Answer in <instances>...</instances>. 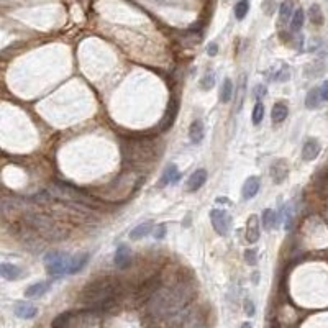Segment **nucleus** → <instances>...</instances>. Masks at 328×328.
<instances>
[{
	"label": "nucleus",
	"mask_w": 328,
	"mask_h": 328,
	"mask_svg": "<svg viewBox=\"0 0 328 328\" xmlns=\"http://www.w3.org/2000/svg\"><path fill=\"white\" fill-rule=\"evenodd\" d=\"M215 85V73L213 71H207L204 77L200 79V89L202 91H210Z\"/></svg>",
	"instance_id": "obj_34"
},
{
	"label": "nucleus",
	"mask_w": 328,
	"mask_h": 328,
	"mask_svg": "<svg viewBox=\"0 0 328 328\" xmlns=\"http://www.w3.org/2000/svg\"><path fill=\"white\" fill-rule=\"evenodd\" d=\"M161 287V276L159 274H154L150 279H146L145 282H141L140 286L135 289L133 292V300L136 305L140 304H146L148 300H150L153 295H154V292L158 290Z\"/></svg>",
	"instance_id": "obj_7"
},
{
	"label": "nucleus",
	"mask_w": 328,
	"mask_h": 328,
	"mask_svg": "<svg viewBox=\"0 0 328 328\" xmlns=\"http://www.w3.org/2000/svg\"><path fill=\"white\" fill-rule=\"evenodd\" d=\"M73 317H74V313H73V312H64V313H61V315H58V317L55 318V320H53L51 325L55 327V328L71 325V323H73Z\"/></svg>",
	"instance_id": "obj_31"
},
{
	"label": "nucleus",
	"mask_w": 328,
	"mask_h": 328,
	"mask_svg": "<svg viewBox=\"0 0 328 328\" xmlns=\"http://www.w3.org/2000/svg\"><path fill=\"white\" fill-rule=\"evenodd\" d=\"M204 136H205L204 122H202L200 118H195L194 122L191 123V127H189V140L194 143V145H199V143L204 140Z\"/></svg>",
	"instance_id": "obj_18"
},
{
	"label": "nucleus",
	"mask_w": 328,
	"mask_h": 328,
	"mask_svg": "<svg viewBox=\"0 0 328 328\" xmlns=\"http://www.w3.org/2000/svg\"><path fill=\"white\" fill-rule=\"evenodd\" d=\"M264 118V105L261 100H256L253 115H251V120H253V125H259Z\"/></svg>",
	"instance_id": "obj_33"
},
{
	"label": "nucleus",
	"mask_w": 328,
	"mask_h": 328,
	"mask_svg": "<svg viewBox=\"0 0 328 328\" xmlns=\"http://www.w3.org/2000/svg\"><path fill=\"white\" fill-rule=\"evenodd\" d=\"M266 92H268L266 85L258 84V85H254V89H253V97L256 98V100H261V98L266 97Z\"/></svg>",
	"instance_id": "obj_37"
},
{
	"label": "nucleus",
	"mask_w": 328,
	"mask_h": 328,
	"mask_svg": "<svg viewBox=\"0 0 328 328\" xmlns=\"http://www.w3.org/2000/svg\"><path fill=\"white\" fill-rule=\"evenodd\" d=\"M0 274H2V277H3V279H7V281H17V279H20V277H21L23 271H21L19 266L12 264V263H2V264H0Z\"/></svg>",
	"instance_id": "obj_20"
},
{
	"label": "nucleus",
	"mask_w": 328,
	"mask_h": 328,
	"mask_svg": "<svg viewBox=\"0 0 328 328\" xmlns=\"http://www.w3.org/2000/svg\"><path fill=\"white\" fill-rule=\"evenodd\" d=\"M320 151H322L320 141H318L317 138H309L302 146V158L305 161H313L320 154Z\"/></svg>",
	"instance_id": "obj_13"
},
{
	"label": "nucleus",
	"mask_w": 328,
	"mask_h": 328,
	"mask_svg": "<svg viewBox=\"0 0 328 328\" xmlns=\"http://www.w3.org/2000/svg\"><path fill=\"white\" fill-rule=\"evenodd\" d=\"M163 151L161 141L154 136L145 138H128L122 143L123 164L130 166V169H146L158 159Z\"/></svg>",
	"instance_id": "obj_2"
},
{
	"label": "nucleus",
	"mask_w": 328,
	"mask_h": 328,
	"mask_svg": "<svg viewBox=\"0 0 328 328\" xmlns=\"http://www.w3.org/2000/svg\"><path fill=\"white\" fill-rule=\"evenodd\" d=\"M25 225L31 228L41 240L62 241L67 238V228L43 212H28L25 215Z\"/></svg>",
	"instance_id": "obj_4"
},
{
	"label": "nucleus",
	"mask_w": 328,
	"mask_h": 328,
	"mask_svg": "<svg viewBox=\"0 0 328 328\" xmlns=\"http://www.w3.org/2000/svg\"><path fill=\"white\" fill-rule=\"evenodd\" d=\"M243 258H245V263L246 264H251V266H254V264L258 263V250H256V248H248V250L245 251Z\"/></svg>",
	"instance_id": "obj_35"
},
{
	"label": "nucleus",
	"mask_w": 328,
	"mask_h": 328,
	"mask_svg": "<svg viewBox=\"0 0 328 328\" xmlns=\"http://www.w3.org/2000/svg\"><path fill=\"white\" fill-rule=\"evenodd\" d=\"M294 15V5H292V0H284L281 3L279 8V25L284 26L286 23H289V20Z\"/></svg>",
	"instance_id": "obj_23"
},
{
	"label": "nucleus",
	"mask_w": 328,
	"mask_h": 328,
	"mask_svg": "<svg viewBox=\"0 0 328 328\" xmlns=\"http://www.w3.org/2000/svg\"><path fill=\"white\" fill-rule=\"evenodd\" d=\"M194 295V289L184 281L177 282L173 287L161 286L148 300V312L153 317H173L174 313L186 309Z\"/></svg>",
	"instance_id": "obj_1"
},
{
	"label": "nucleus",
	"mask_w": 328,
	"mask_h": 328,
	"mask_svg": "<svg viewBox=\"0 0 328 328\" xmlns=\"http://www.w3.org/2000/svg\"><path fill=\"white\" fill-rule=\"evenodd\" d=\"M233 94H235V91H233V82L230 77H227L225 80H223L222 87H220V100H222L223 103H228L232 100Z\"/></svg>",
	"instance_id": "obj_29"
},
{
	"label": "nucleus",
	"mask_w": 328,
	"mask_h": 328,
	"mask_svg": "<svg viewBox=\"0 0 328 328\" xmlns=\"http://www.w3.org/2000/svg\"><path fill=\"white\" fill-rule=\"evenodd\" d=\"M71 258L73 256L62 253V251H49L44 256V266L49 276H64L69 274V266H71Z\"/></svg>",
	"instance_id": "obj_5"
},
{
	"label": "nucleus",
	"mask_w": 328,
	"mask_h": 328,
	"mask_svg": "<svg viewBox=\"0 0 328 328\" xmlns=\"http://www.w3.org/2000/svg\"><path fill=\"white\" fill-rule=\"evenodd\" d=\"M205 182H207V169H197L187 179V191L197 192L199 189L204 187Z\"/></svg>",
	"instance_id": "obj_14"
},
{
	"label": "nucleus",
	"mask_w": 328,
	"mask_h": 328,
	"mask_svg": "<svg viewBox=\"0 0 328 328\" xmlns=\"http://www.w3.org/2000/svg\"><path fill=\"white\" fill-rule=\"evenodd\" d=\"M245 235H246V241H248L250 245L259 241V236H261V218H259L258 215H250L248 220H246Z\"/></svg>",
	"instance_id": "obj_9"
},
{
	"label": "nucleus",
	"mask_w": 328,
	"mask_h": 328,
	"mask_svg": "<svg viewBox=\"0 0 328 328\" xmlns=\"http://www.w3.org/2000/svg\"><path fill=\"white\" fill-rule=\"evenodd\" d=\"M292 222H294V217H292V209L287 207L286 209V230L289 232L292 228Z\"/></svg>",
	"instance_id": "obj_38"
},
{
	"label": "nucleus",
	"mask_w": 328,
	"mask_h": 328,
	"mask_svg": "<svg viewBox=\"0 0 328 328\" xmlns=\"http://www.w3.org/2000/svg\"><path fill=\"white\" fill-rule=\"evenodd\" d=\"M289 163L286 159H276L269 168V173H271V179L274 184H282L289 176Z\"/></svg>",
	"instance_id": "obj_10"
},
{
	"label": "nucleus",
	"mask_w": 328,
	"mask_h": 328,
	"mask_svg": "<svg viewBox=\"0 0 328 328\" xmlns=\"http://www.w3.org/2000/svg\"><path fill=\"white\" fill-rule=\"evenodd\" d=\"M49 195L56 200L82 202V204H87V195H85L82 191L67 186V184H61V182L51 184V187H49Z\"/></svg>",
	"instance_id": "obj_6"
},
{
	"label": "nucleus",
	"mask_w": 328,
	"mask_h": 328,
	"mask_svg": "<svg viewBox=\"0 0 328 328\" xmlns=\"http://www.w3.org/2000/svg\"><path fill=\"white\" fill-rule=\"evenodd\" d=\"M320 94H322L323 100L328 102V80H325V82L320 85Z\"/></svg>",
	"instance_id": "obj_41"
},
{
	"label": "nucleus",
	"mask_w": 328,
	"mask_h": 328,
	"mask_svg": "<svg viewBox=\"0 0 328 328\" xmlns=\"http://www.w3.org/2000/svg\"><path fill=\"white\" fill-rule=\"evenodd\" d=\"M179 179H181V173H179L177 166L176 164H169L168 168L164 169L163 176H161L159 187H166V186H169V184H176Z\"/></svg>",
	"instance_id": "obj_19"
},
{
	"label": "nucleus",
	"mask_w": 328,
	"mask_h": 328,
	"mask_svg": "<svg viewBox=\"0 0 328 328\" xmlns=\"http://www.w3.org/2000/svg\"><path fill=\"white\" fill-rule=\"evenodd\" d=\"M304 21H305V12L302 10V8H297V10L294 12V15H292V19H290V31L292 33H297V31L302 30Z\"/></svg>",
	"instance_id": "obj_28"
},
{
	"label": "nucleus",
	"mask_w": 328,
	"mask_h": 328,
	"mask_svg": "<svg viewBox=\"0 0 328 328\" xmlns=\"http://www.w3.org/2000/svg\"><path fill=\"white\" fill-rule=\"evenodd\" d=\"M290 77V71L287 66H282L279 71H276L272 76V80H279V82H286L287 79Z\"/></svg>",
	"instance_id": "obj_36"
},
{
	"label": "nucleus",
	"mask_w": 328,
	"mask_h": 328,
	"mask_svg": "<svg viewBox=\"0 0 328 328\" xmlns=\"http://www.w3.org/2000/svg\"><path fill=\"white\" fill-rule=\"evenodd\" d=\"M261 223H263V228L264 230H272L274 227H276L277 223V215L274 212L272 209H266L261 215Z\"/></svg>",
	"instance_id": "obj_26"
},
{
	"label": "nucleus",
	"mask_w": 328,
	"mask_h": 328,
	"mask_svg": "<svg viewBox=\"0 0 328 328\" xmlns=\"http://www.w3.org/2000/svg\"><path fill=\"white\" fill-rule=\"evenodd\" d=\"M164 235H166V225H164V223H161V225L156 228L154 238H156V240H161V238H164Z\"/></svg>",
	"instance_id": "obj_40"
},
{
	"label": "nucleus",
	"mask_w": 328,
	"mask_h": 328,
	"mask_svg": "<svg viewBox=\"0 0 328 328\" xmlns=\"http://www.w3.org/2000/svg\"><path fill=\"white\" fill-rule=\"evenodd\" d=\"M210 222H212L213 230L220 236H227L232 228V217L225 209H213L210 212Z\"/></svg>",
	"instance_id": "obj_8"
},
{
	"label": "nucleus",
	"mask_w": 328,
	"mask_h": 328,
	"mask_svg": "<svg viewBox=\"0 0 328 328\" xmlns=\"http://www.w3.org/2000/svg\"><path fill=\"white\" fill-rule=\"evenodd\" d=\"M87 263H89V254L87 253L73 256V258H71L69 274H77L79 271H82V269L87 266Z\"/></svg>",
	"instance_id": "obj_24"
},
{
	"label": "nucleus",
	"mask_w": 328,
	"mask_h": 328,
	"mask_svg": "<svg viewBox=\"0 0 328 328\" xmlns=\"http://www.w3.org/2000/svg\"><path fill=\"white\" fill-rule=\"evenodd\" d=\"M245 96H246V76L243 74L240 77V82H238V89H236V114H240L241 109H243Z\"/></svg>",
	"instance_id": "obj_27"
},
{
	"label": "nucleus",
	"mask_w": 328,
	"mask_h": 328,
	"mask_svg": "<svg viewBox=\"0 0 328 328\" xmlns=\"http://www.w3.org/2000/svg\"><path fill=\"white\" fill-rule=\"evenodd\" d=\"M287 115H289V109H287V105L284 102H277L274 103L272 110H271V118H272V123L274 125H279L282 122H286Z\"/></svg>",
	"instance_id": "obj_21"
},
{
	"label": "nucleus",
	"mask_w": 328,
	"mask_h": 328,
	"mask_svg": "<svg viewBox=\"0 0 328 328\" xmlns=\"http://www.w3.org/2000/svg\"><path fill=\"white\" fill-rule=\"evenodd\" d=\"M245 312H246V315H254V312H256V309H254V304L251 302L250 299H246L245 300Z\"/></svg>",
	"instance_id": "obj_39"
},
{
	"label": "nucleus",
	"mask_w": 328,
	"mask_h": 328,
	"mask_svg": "<svg viewBox=\"0 0 328 328\" xmlns=\"http://www.w3.org/2000/svg\"><path fill=\"white\" fill-rule=\"evenodd\" d=\"M207 53H209L210 56H215L218 53V46L217 43H210L209 46H207Z\"/></svg>",
	"instance_id": "obj_42"
},
{
	"label": "nucleus",
	"mask_w": 328,
	"mask_h": 328,
	"mask_svg": "<svg viewBox=\"0 0 328 328\" xmlns=\"http://www.w3.org/2000/svg\"><path fill=\"white\" fill-rule=\"evenodd\" d=\"M248 12H250V0H240V2H236V5H235V19L236 20H243Z\"/></svg>",
	"instance_id": "obj_32"
},
{
	"label": "nucleus",
	"mask_w": 328,
	"mask_h": 328,
	"mask_svg": "<svg viewBox=\"0 0 328 328\" xmlns=\"http://www.w3.org/2000/svg\"><path fill=\"white\" fill-rule=\"evenodd\" d=\"M15 315L19 318H25V320H31L38 315V307L31 302H17L15 304Z\"/></svg>",
	"instance_id": "obj_15"
},
{
	"label": "nucleus",
	"mask_w": 328,
	"mask_h": 328,
	"mask_svg": "<svg viewBox=\"0 0 328 328\" xmlns=\"http://www.w3.org/2000/svg\"><path fill=\"white\" fill-rule=\"evenodd\" d=\"M132 250L128 248L127 245H118V248L115 251V258L114 261L118 269H127L128 266H132Z\"/></svg>",
	"instance_id": "obj_12"
},
{
	"label": "nucleus",
	"mask_w": 328,
	"mask_h": 328,
	"mask_svg": "<svg viewBox=\"0 0 328 328\" xmlns=\"http://www.w3.org/2000/svg\"><path fill=\"white\" fill-rule=\"evenodd\" d=\"M259 187H261V181H259L258 176H250L243 184V189H241V195H243L245 200H250L258 194Z\"/></svg>",
	"instance_id": "obj_16"
},
{
	"label": "nucleus",
	"mask_w": 328,
	"mask_h": 328,
	"mask_svg": "<svg viewBox=\"0 0 328 328\" xmlns=\"http://www.w3.org/2000/svg\"><path fill=\"white\" fill-rule=\"evenodd\" d=\"M309 19L312 21V25H315V26H320L323 23V13H322L320 5L313 3V5L309 8Z\"/></svg>",
	"instance_id": "obj_30"
},
{
	"label": "nucleus",
	"mask_w": 328,
	"mask_h": 328,
	"mask_svg": "<svg viewBox=\"0 0 328 328\" xmlns=\"http://www.w3.org/2000/svg\"><path fill=\"white\" fill-rule=\"evenodd\" d=\"M49 287H51V282L49 281L35 282V284H31L30 287H26L25 297L26 299H38V297H41V295L46 294V292L49 290Z\"/></svg>",
	"instance_id": "obj_17"
},
{
	"label": "nucleus",
	"mask_w": 328,
	"mask_h": 328,
	"mask_svg": "<svg viewBox=\"0 0 328 328\" xmlns=\"http://www.w3.org/2000/svg\"><path fill=\"white\" fill-rule=\"evenodd\" d=\"M122 295V286L114 279H97L85 286L79 294V302L85 307H94L103 313L112 312Z\"/></svg>",
	"instance_id": "obj_3"
},
{
	"label": "nucleus",
	"mask_w": 328,
	"mask_h": 328,
	"mask_svg": "<svg viewBox=\"0 0 328 328\" xmlns=\"http://www.w3.org/2000/svg\"><path fill=\"white\" fill-rule=\"evenodd\" d=\"M323 100L322 94H320V87H313L307 92V97H305V107L309 110H313L320 105V102Z\"/></svg>",
	"instance_id": "obj_22"
},
{
	"label": "nucleus",
	"mask_w": 328,
	"mask_h": 328,
	"mask_svg": "<svg viewBox=\"0 0 328 328\" xmlns=\"http://www.w3.org/2000/svg\"><path fill=\"white\" fill-rule=\"evenodd\" d=\"M153 230V223L151 222H145L140 223L138 227H135L132 232H130V238L132 240H141L143 236H148Z\"/></svg>",
	"instance_id": "obj_25"
},
{
	"label": "nucleus",
	"mask_w": 328,
	"mask_h": 328,
	"mask_svg": "<svg viewBox=\"0 0 328 328\" xmlns=\"http://www.w3.org/2000/svg\"><path fill=\"white\" fill-rule=\"evenodd\" d=\"M177 112H179V100H177V98H171L169 107H168V110H166V114H164V118H163V122H161V125H159L161 132H166V130H169L171 127H173L174 122H176Z\"/></svg>",
	"instance_id": "obj_11"
}]
</instances>
